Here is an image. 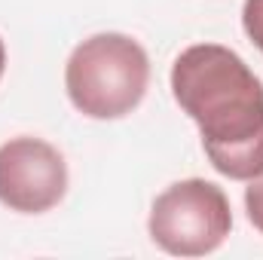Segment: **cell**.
Here are the masks:
<instances>
[{
  "label": "cell",
  "mask_w": 263,
  "mask_h": 260,
  "mask_svg": "<svg viewBox=\"0 0 263 260\" xmlns=\"http://www.w3.org/2000/svg\"><path fill=\"white\" fill-rule=\"evenodd\" d=\"M172 95L199 126L211 169L230 181L263 172V83L220 43H193L172 65Z\"/></svg>",
  "instance_id": "obj_1"
},
{
  "label": "cell",
  "mask_w": 263,
  "mask_h": 260,
  "mask_svg": "<svg viewBox=\"0 0 263 260\" xmlns=\"http://www.w3.org/2000/svg\"><path fill=\"white\" fill-rule=\"evenodd\" d=\"M150 83V59L129 34L104 31L73 46L65 65L70 104L89 120H120L132 114Z\"/></svg>",
  "instance_id": "obj_2"
},
{
  "label": "cell",
  "mask_w": 263,
  "mask_h": 260,
  "mask_svg": "<svg viewBox=\"0 0 263 260\" xmlns=\"http://www.w3.org/2000/svg\"><path fill=\"white\" fill-rule=\"evenodd\" d=\"M147 230L153 245L165 254L205 257L227 242L233 230V208L223 187L214 181H175L153 199Z\"/></svg>",
  "instance_id": "obj_3"
},
{
  "label": "cell",
  "mask_w": 263,
  "mask_h": 260,
  "mask_svg": "<svg viewBox=\"0 0 263 260\" xmlns=\"http://www.w3.org/2000/svg\"><path fill=\"white\" fill-rule=\"evenodd\" d=\"M67 193L65 156L43 138H9L0 144V202L18 214L52 211Z\"/></svg>",
  "instance_id": "obj_4"
},
{
  "label": "cell",
  "mask_w": 263,
  "mask_h": 260,
  "mask_svg": "<svg viewBox=\"0 0 263 260\" xmlns=\"http://www.w3.org/2000/svg\"><path fill=\"white\" fill-rule=\"evenodd\" d=\"M242 28L251 37V43L263 52V0H245V6H242Z\"/></svg>",
  "instance_id": "obj_5"
},
{
  "label": "cell",
  "mask_w": 263,
  "mask_h": 260,
  "mask_svg": "<svg viewBox=\"0 0 263 260\" xmlns=\"http://www.w3.org/2000/svg\"><path fill=\"white\" fill-rule=\"evenodd\" d=\"M245 211H248V220L254 224V230L263 233V172L257 178H251L245 187Z\"/></svg>",
  "instance_id": "obj_6"
},
{
  "label": "cell",
  "mask_w": 263,
  "mask_h": 260,
  "mask_svg": "<svg viewBox=\"0 0 263 260\" xmlns=\"http://www.w3.org/2000/svg\"><path fill=\"white\" fill-rule=\"evenodd\" d=\"M3 70H6V46L0 40V77H3Z\"/></svg>",
  "instance_id": "obj_7"
}]
</instances>
